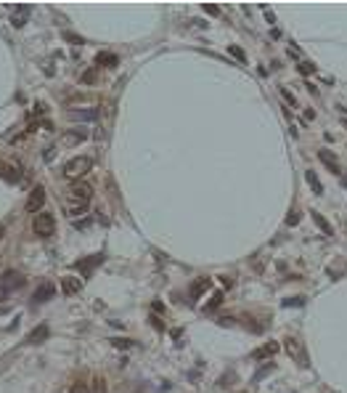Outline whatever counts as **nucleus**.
<instances>
[{"label":"nucleus","mask_w":347,"mask_h":393,"mask_svg":"<svg viewBox=\"0 0 347 393\" xmlns=\"http://www.w3.org/2000/svg\"><path fill=\"white\" fill-rule=\"evenodd\" d=\"M286 223H289V226H297V223H300V215H297V213H289Z\"/></svg>","instance_id":"cd10ccee"},{"label":"nucleus","mask_w":347,"mask_h":393,"mask_svg":"<svg viewBox=\"0 0 347 393\" xmlns=\"http://www.w3.org/2000/svg\"><path fill=\"white\" fill-rule=\"evenodd\" d=\"M228 51H230V54H234V56H236V59H241V61H244V51H241V48H239V45H230V48H228Z\"/></svg>","instance_id":"bb28decb"},{"label":"nucleus","mask_w":347,"mask_h":393,"mask_svg":"<svg viewBox=\"0 0 347 393\" xmlns=\"http://www.w3.org/2000/svg\"><path fill=\"white\" fill-rule=\"evenodd\" d=\"M278 354V343H273V340H270V343H265V346H260L257 351H255V354H252V359H270V356H276Z\"/></svg>","instance_id":"9d476101"},{"label":"nucleus","mask_w":347,"mask_h":393,"mask_svg":"<svg viewBox=\"0 0 347 393\" xmlns=\"http://www.w3.org/2000/svg\"><path fill=\"white\" fill-rule=\"evenodd\" d=\"M313 221H315V226H318V229H321V231H323L326 236H331V234H334V229H331V223H329V221H326V218H323V215H321V213H313Z\"/></svg>","instance_id":"2eb2a0df"},{"label":"nucleus","mask_w":347,"mask_h":393,"mask_svg":"<svg viewBox=\"0 0 347 393\" xmlns=\"http://www.w3.org/2000/svg\"><path fill=\"white\" fill-rule=\"evenodd\" d=\"M101 261H103V255H93L90 261H80V263H75V266L80 268V271H90V268H93V266H98Z\"/></svg>","instance_id":"f3484780"},{"label":"nucleus","mask_w":347,"mask_h":393,"mask_svg":"<svg viewBox=\"0 0 347 393\" xmlns=\"http://www.w3.org/2000/svg\"><path fill=\"white\" fill-rule=\"evenodd\" d=\"M204 14H209V16H220V8L212 6V3H204Z\"/></svg>","instance_id":"393cba45"},{"label":"nucleus","mask_w":347,"mask_h":393,"mask_svg":"<svg viewBox=\"0 0 347 393\" xmlns=\"http://www.w3.org/2000/svg\"><path fill=\"white\" fill-rule=\"evenodd\" d=\"M96 61L103 64V67H117V56H114V54H98Z\"/></svg>","instance_id":"a211bd4d"},{"label":"nucleus","mask_w":347,"mask_h":393,"mask_svg":"<svg viewBox=\"0 0 347 393\" xmlns=\"http://www.w3.org/2000/svg\"><path fill=\"white\" fill-rule=\"evenodd\" d=\"M64 40H69V43H75V45H82V37L75 32H64Z\"/></svg>","instance_id":"b1692460"},{"label":"nucleus","mask_w":347,"mask_h":393,"mask_svg":"<svg viewBox=\"0 0 347 393\" xmlns=\"http://www.w3.org/2000/svg\"><path fill=\"white\" fill-rule=\"evenodd\" d=\"M27 14H29V8H27V6H22V11H19V14H14L11 24H14V27H24V22H27Z\"/></svg>","instance_id":"aec40b11"},{"label":"nucleus","mask_w":347,"mask_h":393,"mask_svg":"<svg viewBox=\"0 0 347 393\" xmlns=\"http://www.w3.org/2000/svg\"><path fill=\"white\" fill-rule=\"evenodd\" d=\"M318 157H321V162H323L331 173H339V162H336V157H334L329 149H321V152H318Z\"/></svg>","instance_id":"4468645a"},{"label":"nucleus","mask_w":347,"mask_h":393,"mask_svg":"<svg viewBox=\"0 0 347 393\" xmlns=\"http://www.w3.org/2000/svg\"><path fill=\"white\" fill-rule=\"evenodd\" d=\"M69 200L72 202H77V205H88L93 200V186L88 181H72L69 183Z\"/></svg>","instance_id":"20e7f679"},{"label":"nucleus","mask_w":347,"mask_h":393,"mask_svg":"<svg viewBox=\"0 0 347 393\" xmlns=\"http://www.w3.org/2000/svg\"><path fill=\"white\" fill-rule=\"evenodd\" d=\"M90 168H93V160L90 157H75V160H69L64 165V175H67V178H72V181H82V175L90 173Z\"/></svg>","instance_id":"f257e3e1"},{"label":"nucleus","mask_w":347,"mask_h":393,"mask_svg":"<svg viewBox=\"0 0 347 393\" xmlns=\"http://www.w3.org/2000/svg\"><path fill=\"white\" fill-rule=\"evenodd\" d=\"M220 303H223V292H217V295L212 298V301H209V306H207V308H217Z\"/></svg>","instance_id":"a878e982"},{"label":"nucleus","mask_w":347,"mask_h":393,"mask_svg":"<svg viewBox=\"0 0 347 393\" xmlns=\"http://www.w3.org/2000/svg\"><path fill=\"white\" fill-rule=\"evenodd\" d=\"M69 117H75V120H96L98 112H96V109H88V112H69Z\"/></svg>","instance_id":"6ab92c4d"},{"label":"nucleus","mask_w":347,"mask_h":393,"mask_svg":"<svg viewBox=\"0 0 347 393\" xmlns=\"http://www.w3.org/2000/svg\"><path fill=\"white\" fill-rule=\"evenodd\" d=\"M24 284V276L14 271V268H8V271H3V276H0V301H6L8 295L14 292V289H19Z\"/></svg>","instance_id":"f03ea898"},{"label":"nucleus","mask_w":347,"mask_h":393,"mask_svg":"<svg viewBox=\"0 0 347 393\" xmlns=\"http://www.w3.org/2000/svg\"><path fill=\"white\" fill-rule=\"evenodd\" d=\"M3 234H6V226H0V239H3Z\"/></svg>","instance_id":"c756f323"},{"label":"nucleus","mask_w":347,"mask_h":393,"mask_svg":"<svg viewBox=\"0 0 347 393\" xmlns=\"http://www.w3.org/2000/svg\"><path fill=\"white\" fill-rule=\"evenodd\" d=\"M0 175H3L6 181L16 183V181H19V168H16V165H11V162H3V160H0Z\"/></svg>","instance_id":"ddd939ff"},{"label":"nucleus","mask_w":347,"mask_h":393,"mask_svg":"<svg viewBox=\"0 0 347 393\" xmlns=\"http://www.w3.org/2000/svg\"><path fill=\"white\" fill-rule=\"evenodd\" d=\"M48 335H50V329H48V324H40V327H35L32 332H29V337H27V343H32V346H37V343H45L48 340Z\"/></svg>","instance_id":"1a4fd4ad"},{"label":"nucleus","mask_w":347,"mask_h":393,"mask_svg":"<svg viewBox=\"0 0 347 393\" xmlns=\"http://www.w3.org/2000/svg\"><path fill=\"white\" fill-rule=\"evenodd\" d=\"M88 138V130H67L64 136H61V143H64V146H75V143H82Z\"/></svg>","instance_id":"0eeeda50"},{"label":"nucleus","mask_w":347,"mask_h":393,"mask_svg":"<svg viewBox=\"0 0 347 393\" xmlns=\"http://www.w3.org/2000/svg\"><path fill=\"white\" fill-rule=\"evenodd\" d=\"M45 205V189L43 186H35L32 191H29V197H27V213H40V208Z\"/></svg>","instance_id":"39448f33"},{"label":"nucleus","mask_w":347,"mask_h":393,"mask_svg":"<svg viewBox=\"0 0 347 393\" xmlns=\"http://www.w3.org/2000/svg\"><path fill=\"white\" fill-rule=\"evenodd\" d=\"M93 393H106V380H103V377H93Z\"/></svg>","instance_id":"412c9836"},{"label":"nucleus","mask_w":347,"mask_h":393,"mask_svg":"<svg viewBox=\"0 0 347 393\" xmlns=\"http://www.w3.org/2000/svg\"><path fill=\"white\" fill-rule=\"evenodd\" d=\"M212 287V279H207V276H202V279H196V282L191 284V289H188V292H191V298H202L207 289Z\"/></svg>","instance_id":"f8f14e48"},{"label":"nucleus","mask_w":347,"mask_h":393,"mask_svg":"<svg viewBox=\"0 0 347 393\" xmlns=\"http://www.w3.org/2000/svg\"><path fill=\"white\" fill-rule=\"evenodd\" d=\"M300 72H302V75H313V72H315V67L310 64V61H300V67H297Z\"/></svg>","instance_id":"5701e85b"},{"label":"nucleus","mask_w":347,"mask_h":393,"mask_svg":"<svg viewBox=\"0 0 347 393\" xmlns=\"http://www.w3.org/2000/svg\"><path fill=\"white\" fill-rule=\"evenodd\" d=\"M69 393H90V385H85V382H80V380H77L75 385L69 388Z\"/></svg>","instance_id":"4be33fe9"},{"label":"nucleus","mask_w":347,"mask_h":393,"mask_svg":"<svg viewBox=\"0 0 347 393\" xmlns=\"http://www.w3.org/2000/svg\"><path fill=\"white\" fill-rule=\"evenodd\" d=\"M80 287H82V282H80L77 276H64V279H61V292H64V295L80 292Z\"/></svg>","instance_id":"9b49d317"},{"label":"nucleus","mask_w":347,"mask_h":393,"mask_svg":"<svg viewBox=\"0 0 347 393\" xmlns=\"http://www.w3.org/2000/svg\"><path fill=\"white\" fill-rule=\"evenodd\" d=\"M56 295V284L53 282H43L35 292H32V301L35 303H45V301H50V298Z\"/></svg>","instance_id":"423d86ee"},{"label":"nucleus","mask_w":347,"mask_h":393,"mask_svg":"<svg viewBox=\"0 0 347 393\" xmlns=\"http://www.w3.org/2000/svg\"><path fill=\"white\" fill-rule=\"evenodd\" d=\"M32 231L37 236H43V239H48V236H53L56 231V218L50 213H37L32 218Z\"/></svg>","instance_id":"7ed1b4c3"},{"label":"nucleus","mask_w":347,"mask_h":393,"mask_svg":"<svg viewBox=\"0 0 347 393\" xmlns=\"http://www.w3.org/2000/svg\"><path fill=\"white\" fill-rule=\"evenodd\" d=\"M82 80H85V82H93V80H96V72H93V69H88L85 75H82Z\"/></svg>","instance_id":"c85d7f7f"},{"label":"nucleus","mask_w":347,"mask_h":393,"mask_svg":"<svg viewBox=\"0 0 347 393\" xmlns=\"http://www.w3.org/2000/svg\"><path fill=\"white\" fill-rule=\"evenodd\" d=\"M305 181H308V183H310V189H313L315 194H323V186H321V181H318V175H315L313 170H308V173H305Z\"/></svg>","instance_id":"dca6fc26"},{"label":"nucleus","mask_w":347,"mask_h":393,"mask_svg":"<svg viewBox=\"0 0 347 393\" xmlns=\"http://www.w3.org/2000/svg\"><path fill=\"white\" fill-rule=\"evenodd\" d=\"M283 343H286L289 356H294L297 361H302V364H305V361H308V359H305V351H302V346H300V340H297V337H286V340H283Z\"/></svg>","instance_id":"6e6552de"}]
</instances>
